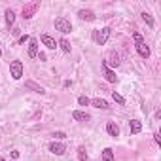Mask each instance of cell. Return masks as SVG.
Here are the masks:
<instances>
[{"instance_id":"cell-20","label":"cell","mask_w":161,"mask_h":161,"mask_svg":"<svg viewBox=\"0 0 161 161\" xmlns=\"http://www.w3.org/2000/svg\"><path fill=\"white\" fill-rule=\"evenodd\" d=\"M59 46H61V49H63L65 51V53H70V42H68V40H66V38H63V40H61V42H59Z\"/></svg>"},{"instance_id":"cell-9","label":"cell","mask_w":161,"mask_h":161,"mask_svg":"<svg viewBox=\"0 0 161 161\" xmlns=\"http://www.w3.org/2000/svg\"><path fill=\"white\" fill-rule=\"evenodd\" d=\"M36 55H38V40L30 38L29 40V57H30V59H34Z\"/></svg>"},{"instance_id":"cell-16","label":"cell","mask_w":161,"mask_h":161,"mask_svg":"<svg viewBox=\"0 0 161 161\" xmlns=\"http://www.w3.org/2000/svg\"><path fill=\"white\" fill-rule=\"evenodd\" d=\"M106 131H108V135H110V137H119V127H118L114 121H110V123L106 125Z\"/></svg>"},{"instance_id":"cell-8","label":"cell","mask_w":161,"mask_h":161,"mask_svg":"<svg viewBox=\"0 0 161 161\" xmlns=\"http://www.w3.org/2000/svg\"><path fill=\"white\" fill-rule=\"evenodd\" d=\"M104 65L108 66V68H110V66H119V55L116 53V51H112V53L104 59Z\"/></svg>"},{"instance_id":"cell-1","label":"cell","mask_w":161,"mask_h":161,"mask_svg":"<svg viewBox=\"0 0 161 161\" xmlns=\"http://www.w3.org/2000/svg\"><path fill=\"white\" fill-rule=\"evenodd\" d=\"M10 76L13 78V80H21V76H23V63L21 61H12L10 63Z\"/></svg>"},{"instance_id":"cell-17","label":"cell","mask_w":161,"mask_h":161,"mask_svg":"<svg viewBox=\"0 0 161 161\" xmlns=\"http://www.w3.org/2000/svg\"><path fill=\"white\" fill-rule=\"evenodd\" d=\"M6 23H8V27H13V23H15V12L13 10H6Z\"/></svg>"},{"instance_id":"cell-11","label":"cell","mask_w":161,"mask_h":161,"mask_svg":"<svg viewBox=\"0 0 161 161\" xmlns=\"http://www.w3.org/2000/svg\"><path fill=\"white\" fill-rule=\"evenodd\" d=\"M78 17H80L82 21H95V13H93L91 10H80V12H78Z\"/></svg>"},{"instance_id":"cell-23","label":"cell","mask_w":161,"mask_h":161,"mask_svg":"<svg viewBox=\"0 0 161 161\" xmlns=\"http://www.w3.org/2000/svg\"><path fill=\"white\" fill-rule=\"evenodd\" d=\"M78 102H80V106H87L89 104V99H87L85 95H80L78 97Z\"/></svg>"},{"instance_id":"cell-25","label":"cell","mask_w":161,"mask_h":161,"mask_svg":"<svg viewBox=\"0 0 161 161\" xmlns=\"http://www.w3.org/2000/svg\"><path fill=\"white\" fill-rule=\"evenodd\" d=\"M133 40H135V44H137V46L144 42V38H142V36H140L138 32H135V34H133Z\"/></svg>"},{"instance_id":"cell-10","label":"cell","mask_w":161,"mask_h":161,"mask_svg":"<svg viewBox=\"0 0 161 161\" xmlns=\"http://www.w3.org/2000/svg\"><path fill=\"white\" fill-rule=\"evenodd\" d=\"M25 87H27V89H30V91H34V93H40V95H44V87L42 85H38L36 84V82H32V80H27L25 82Z\"/></svg>"},{"instance_id":"cell-4","label":"cell","mask_w":161,"mask_h":161,"mask_svg":"<svg viewBox=\"0 0 161 161\" xmlns=\"http://www.w3.org/2000/svg\"><path fill=\"white\" fill-rule=\"evenodd\" d=\"M95 38H97V44H99V46H104V44L108 42V38H110V29H108V27L101 29V30L97 32Z\"/></svg>"},{"instance_id":"cell-19","label":"cell","mask_w":161,"mask_h":161,"mask_svg":"<svg viewBox=\"0 0 161 161\" xmlns=\"http://www.w3.org/2000/svg\"><path fill=\"white\" fill-rule=\"evenodd\" d=\"M102 161H114V152H112L110 148L102 150Z\"/></svg>"},{"instance_id":"cell-29","label":"cell","mask_w":161,"mask_h":161,"mask_svg":"<svg viewBox=\"0 0 161 161\" xmlns=\"http://www.w3.org/2000/svg\"><path fill=\"white\" fill-rule=\"evenodd\" d=\"M0 161H4V159H2V157H0Z\"/></svg>"},{"instance_id":"cell-2","label":"cell","mask_w":161,"mask_h":161,"mask_svg":"<svg viewBox=\"0 0 161 161\" xmlns=\"http://www.w3.org/2000/svg\"><path fill=\"white\" fill-rule=\"evenodd\" d=\"M38 8H40V2H38V0L25 4V6H23V12H21V13H23V19H30L36 12H38Z\"/></svg>"},{"instance_id":"cell-3","label":"cell","mask_w":161,"mask_h":161,"mask_svg":"<svg viewBox=\"0 0 161 161\" xmlns=\"http://www.w3.org/2000/svg\"><path fill=\"white\" fill-rule=\"evenodd\" d=\"M55 29L59 30V32H63V34H68L72 30V23L66 17H57L55 19Z\"/></svg>"},{"instance_id":"cell-13","label":"cell","mask_w":161,"mask_h":161,"mask_svg":"<svg viewBox=\"0 0 161 161\" xmlns=\"http://www.w3.org/2000/svg\"><path fill=\"white\" fill-rule=\"evenodd\" d=\"M129 129H131L133 135H138L142 131V121H140V119H131V121H129Z\"/></svg>"},{"instance_id":"cell-27","label":"cell","mask_w":161,"mask_h":161,"mask_svg":"<svg viewBox=\"0 0 161 161\" xmlns=\"http://www.w3.org/2000/svg\"><path fill=\"white\" fill-rule=\"evenodd\" d=\"M10 155H12V157H13V159H17V157H19V152H17V150H13V152H12V154H10Z\"/></svg>"},{"instance_id":"cell-28","label":"cell","mask_w":161,"mask_h":161,"mask_svg":"<svg viewBox=\"0 0 161 161\" xmlns=\"http://www.w3.org/2000/svg\"><path fill=\"white\" fill-rule=\"evenodd\" d=\"M0 57H2V49H0Z\"/></svg>"},{"instance_id":"cell-6","label":"cell","mask_w":161,"mask_h":161,"mask_svg":"<svg viewBox=\"0 0 161 161\" xmlns=\"http://www.w3.org/2000/svg\"><path fill=\"white\" fill-rule=\"evenodd\" d=\"M102 70H104V78H106V82H110V84H116V82H118L116 72H114L112 68H108V66L104 65V61H102Z\"/></svg>"},{"instance_id":"cell-15","label":"cell","mask_w":161,"mask_h":161,"mask_svg":"<svg viewBox=\"0 0 161 161\" xmlns=\"http://www.w3.org/2000/svg\"><path fill=\"white\" fill-rule=\"evenodd\" d=\"M89 104H93L95 108H101V110H108L110 108L104 99H93V101H89Z\"/></svg>"},{"instance_id":"cell-5","label":"cell","mask_w":161,"mask_h":161,"mask_svg":"<svg viewBox=\"0 0 161 161\" xmlns=\"http://www.w3.org/2000/svg\"><path fill=\"white\" fill-rule=\"evenodd\" d=\"M49 152L55 154V155H63V154L66 152V148H65L63 142H57V140H53V142L49 144Z\"/></svg>"},{"instance_id":"cell-26","label":"cell","mask_w":161,"mask_h":161,"mask_svg":"<svg viewBox=\"0 0 161 161\" xmlns=\"http://www.w3.org/2000/svg\"><path fill=\"white\" fill-rule=\"evenodd\" d=\"M29 40H30V36H27V34H25V36H21V38L17 40V44L21 46V44H25V42H29Z\"/></svg>"},{"instance_id":"cell-21","label":"cell","mask_w":161,"mask_h":161,"mask_svg":"<svg viewBox=\"0 0 161 161\" xmlns=\"http://www.w3.org/2000/svg\"><path fill=\"white\" fill-rule=\"evenodd\" d=\"M112 99H114V101L118 102V104H125V99H123L121 95H119V93H116V91L112 93Z\"/></svg>"},{"instance_id":"cell-18","label":"cell","mask_w":161,"mask_h":161,"mask_svg":"<svg viewBox=\"0 0 161 161\" xmlns=\"http://www.w3.org/2000/svg\"><path fill=\"white\" fill-rule=\"evenodd\" d=\"M140 15H142V19H144V21H146V25H148V27L150 29H154V17H152V13H148V12H142V13H140Z\"/></svg>"},{"instance_id":"cell-24","label":"cell","mask_w":161,"mask_h":161,"mask_svg":"<svg viewBox=\"0 0 161 161\" xmlns=\"http://www.w3.org/2000/svg\"><path fill=\"white\" fill-rule=\"evenodd\" d=\"M51 137H53V138H55V140H63V138H65V137H66V135H65V133H63V131H55V133H53V135H51Z\"/></svg>"},{"instance_id":"cell-14","label":"cell","mask_w":161,"mask_h":161,"mask_svg":"<svg viewBox=\"0 0 161 161\" xmlns=\"http://www.w3.org/2000/svg\"><path fill=\"white\" fill-rule=\"evenodd\" d=\"M72 118L76 119V121H89L91 119V116L87 112H82V110H74L72 112Z\"/></svg>"},{"instance_id":"cell-7","label":"cell","mask_w":161,"mask_h":161,"mask_svg":"<svg viewBox=\"0 0 161 161\" xmlns=\"http://www.w3.org/2000/svg\"><path fill=\"white\" fill-rule=\"evenodd\" d=\"M40 40H42V44H44L48 49H55V48H57L55 38H53V36H49V34H42V36H40Z\"/></svg>"},{"instance_id":"cell-22","label":"cell","mask_w":161,"mask_h":161,"mask_svg":"<svg viewBox=\"0 0 161 161\" xmlns=\"http://www.w3.org/2000/svg\"><path fill=\"white\" fill-rule=\"evenodd\" d=\"M78 157H80V161H87V155H85V148L84 146L78 148Z\"/></svg>"},{"instance_id":"cell-12","label":"cell","mask_w":161,"mask_h":161,"mask_svg":"<svg viewBox=\"0 0 161 161\" xmlns=\"http://www.w3.org/2000/svg\"><path fill=\"white\" fill-rule=\"evenodd\" d=\"M137 51H138V55L142 57V59H148L150 55H152V51H150V48L146 46V42H142V44H138L137 46Z\"/></svg>"}]
</instances>
